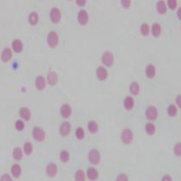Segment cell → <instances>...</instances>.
<instances>
[{
    "instance_id": "1",
    "label": "cell",
    "mask_w": 181,
    "mask_h": 181,
    "mask_svg": "<svg viewBox=\"0 0 181 181\" xmlns=\"http://www.w3.org/2000/svg\"><path fill=\"white\" fill-rule=\"evenodd\" d=\"M88 159L92 165H97L101 161V154H100L99 151L95 148L90 150L89 155H88Z\"/></svg>"
},
{
    "instance_id": "2",
    "label": "cell",
    "mask_w": 181,
    "mask_h": 181,
    "mask_svg": "<svg viewBox=\"0 0 181 181\" xmlns=\"http://www.w3.org/2000/svg\"><path fill=\"white\" fill-rule=\"evenodd\" d=\"M121 140L122 142L125 145L130 144L134 139L133 132L130 129H125L121 133Z\"/></svg>"
},
{
    "instance_id": "3",
    "label": "cell",
    "mask_w": 181,
    "mask_h": 181,
    "mask_svg": "<svg viewBox=\"0 0 181 181\" xmlns=\"http://www.w3.org/2000/svg\"><path fill=\"white\" fill-rule=\"evenodd\" d=\"M32 137L37 141L42 142V141L45 140L46 133L42 128H40V127H35L33 130H32Z\"/></svg>"
},
{
    "instance_id": "4",
    "label": "cell",
    "mask_w": 181,
    "mask_h": 181,
    "mask_svg": "<svg viewBox=\"0 0 181 181\" xmlns=\"http://www.w3.org/2000/svg\"><path fill=\"white\" fill-rule=\"evenodd\" d=\"M59 42V36L55 31H51L48 34V43L51 47H55Z\"/></svg>"
},
{
    "instance_id": "5",
    "label": "cell",
    "mask_w": 181,
    "mask_h": 181,
    "mask_svg": "<svg viewBox=\"0 0 181 181\" xmlns=\"http://www.w3.org/2000/svg\"><path fill=\"white\" fill-rule=\"evenodd\" d=\"M102 62L104 63V65L108 66H110L113 65V53H111L110 51H105L102 54Z\"/></svg>"
},
{
    "instance_id": "6",
    "label": "cell",
    "mask_w": 181,
    "mask_h": 181,
    "mask_svg": "<svg viewBox=\"0 0 181 181\" xmlns=\"http://www.w3.org/2000/svg\"><path fill=\"white\" fill-rule=\"evenodd\" d=\"M146 115H147V118L149 120H155L156 118H158V110L153 106H149L147 108V111H146Z\"/></svg>"
},
{
    "instance_id": "7",
    "label": "cell",
    "mask_w": 181,
    "mask_h": 181,
    "mask_svg": "<svg viewBox=\"0 0 181 181\" xmlns=\"http://www.w3.org/2000/svg\"><path fill=\"white\" fill-rule=\"evenodd\" d=\"M71 131V125L70 123L67 122V121H65L63 122L61 125L59 126V133L62 136H67V135L70 133Z\"/></svg>"
},
{
    "instance_id": "8",
    "label": "cell",
    "mask_w": 181,
    "mask_h": 181,
    "mask_svg": "<svg viewBox=\"0 0 181 181\" xmlns=\"http://www.w3.org/2000/svg\"><path fill=\"white\" fill-rule=\"evenodd\" d=\"M86 176L87 178L91 181L96 180L98 178V176H99V173H98V171L93 167H90L87 168V171H86Z\"/></svg>"
},
{
    "instance_id": "9",
    "label": "cell",
    "mask_w": 181,
    "mask_h": 181,
    "mask_svg": "<svg viewBox=\"0 0 181 181\" xmlns=\"http://www.w3.org/2000/svg\"><path fill=\"white\" fill-rule=\"evenodd\" d=\"M46 173L49 177H51V178L54 177L58 173V167H57L56 164L54 163V162L48 164L46 167Z\"/></svg>"
},
{
    "instance_id": "10",
    "label": "cell",
    "mask_w": 181,
    "mask_h": 181,
    "mask_svg": "<svg viewBox=\"0 0 181 181\" xmlns=\"http://www.w3.org/2000/svg\"><path fill=\"white\" fill-rule=\"evenodd\" d=\"M88 19H89V15H88L87 11L85 9H80L78 13V20L80 23L85 25L87 23Z\"/></svg>"
},
{
    "instance_id": "11",
    "label": "cell",
    "mask_w": 181,
    "mask_h": 181,
    "mask_svg": "<svg viewBox=\"0 0 181 181\" xmlns=\"http://www.w3.org/2000/svg\"><path fill=\"white\" fill-rule=\"evenodd\" d=\"M50 18L54 22H59L61 18V12L57 7H54L50 11Z\"/></svg>"
},
{
    "instance_id": "12",
    "label": "cell",
    "mask_w": 181,
    "mask_h": 181,
    "mask_svg": "<svg viewBox=\"0 0 181 181\" xmlns=\"http://www.w3.org/2000/svg\"><path fill=\"white\" fill-rule=\"evenodd\" d=\"M71 112H72V109H71V107L69 104L62 105V107L60 108V113H61L63 118H69L71 115Z\"/></svg>"
},
{
    "instance_id": "13",
    "label": "cell",
    "mask_w": 181,
    "mask_h": 181,
    "mask_svg": "<svg viewBox=\"0 0 181 181\" xmlns=\"http://www.w3.org/2000/svg\"><path fill=\"white\" fill-rule=\"evenodd\" d=\"M96 73L97 78L101 79V80H104V79H106L107 77H108V71L106 70V68H104V67L102 66H99L96 68Z\"/></svg>"
},
{
    "instance_id": "14",
    "label": "cell",
    "mask_w": 181,
    "mask_h": 181,
    "mask_svg": "<svg viewBox=\"0 0 181 181\" xmlns=\"http://www.w3.org/2000/svg\"><path fill=\"white\" fill-rule=\"evenodd\" d=\"M36 87L40 90H43L46 86V80L43 76H37L35 80Z\"/></svg>"
},
{
    "instance_id": "15",
    "label": "cell",
    "mask_w": 181,
    "mask_h": 181,
    "mask_svg": "<svg viewBox=\"0 0 181 181\" xmlns=\"http://www.w3.org/2000/svg\"><path fill=\"white\" fill-rule=\"evenodd\" d=\"M20 116L23 119H25V120L28 121L30 118H31V111L29 110L28 107H20Z\"/></svg>"
},
{
    "instance_id": "16",
    "label": "cell",
    "mask_w": 181,
    "mask_h": 181,
    "mask_svg": "<svg viewBox=\"0 0 181 181\" xmlns=\"http://www.w3.org/2000/svg\"><path fill=\"white\" fill-rule=\"evenodd\" d=\"M48 82L51 85H54V84H57V82H58V74H57L56 72H53V71L48 72Z\"/></svg>"
},
{
    "instance_id": "17",
    "label": "cell",
    "mask_w": 181,
    "mask_h": 181,
    "mask_svg": "<svg viewBox=\"0 0 181 181\" xmlns=\"http://www.w3.org/2000/svg\"><path fill=\"white\" fill-rule=\"evenodd\" d=\"M11 173L14 178H19L21 174V167L19 164H14L11 167Z\"/></svg>"
},
{
    "instance_id": "18",
    "label": "cell",
    "mask_w": 181,
    "mask_h": 181,
    "mask_svg": "<svg viewBox=\"0 0 181 181\" xmlns=\"http://www.w3.org/2000/svg\"><path fill=\"white\" fill-rule=\"evenodd\" d=\"M11 57H12L11 49H9V48H5V49L3 50V52H2V54H1V58H2L3 61L6 62V61H8V60H10V58Z\"/></svg>"
},
{
    "instance_id": "19",
    "label": "cell",
    "mask_w": 181,
    "mask_h": 181,
    "mask_svg": "<svg viewBox=\"0 0 181 181\" xmlns=\"http://www.w3.org/2000/svg\"><path fill=\"white\" fill-rule=\"evenodd\" d=\"M87 128L88 130H89L91 134H95V133L97 132V130H98V124L96 123V121L90 120L88 122Z\"/></svg>"
},
{
    "instance_id": "20",
    "label": "cell",
    "mask_w": 181,
    "mask_h": 181,
    "mask_svg": "<svg viewBox=\"0 0 181 181\" xmlns=\"http://www.w3.org/2000/svg\"><path fill=\"white\" fill-rule=\"evenodd\" d=\"M12 48L14 49V50L15 52H20L23 49V43L20 40V39H14L13 42H12Z\"/></svg>"
},
{
    "instance_id": "21",
    "label": "cell",
    "mask_w": 181,
    "mask_h": 181,
    "mask_svg": "<svg viewBox=\"0 0 181 181\" xmlns=\"http://www.w3.org/2000/svg\"><path fill=\"white\" fill-rule=\"evenodd\" d=\"M146 74L148 78H153L156 74V67L153 64H149L146 68Z\"/></svg>"
},
{
    "instance_id": "22",
    "label": "cell",
    "mask_w": 181,
    "mask_h": 181,
    "mask_svg": "<svg viewBox=\"0 0 181 181\" xmlns=\"http://www.w3.org/2000/svg\"><path fill=\"white\" fill-rule=\"evenodd\" d=\"M75 181H85V172L82 169H78L75 173Z\"/></svg>"
},
{
    "instance_id": "23",
    "label": "cell",
    "mask_w": 181,
    "mask_h": 181,
    "mask_svg": "<svg viewBox=\"0 0 181 181\" xmlns=\"http://www.w3.org/2000/svg\"><path fill=\"white\" fill-rule=\"evenodd\" d=\"M29 22L31 24V25H35L38 22V14H37L36 11H32L30 13L28 16Z\"/></svg>"
},
{
    "instance_id": "24",
    "label": "cell",
    "mask_w": 181,
    "mask_h": 181,
    "mask_svg": "<svg viewBox=\"0 0 181 181\" xmlns=\"http://www.w3.org/2000/svg\"><path fill=\"white\" fill-rule=\"evenodd\" d=\"M13 156L15 160H17V161H20L22 159L23 156V152H22V150L20 149V147H15L13 151Z\"/></svg>"
},
{
    "instance_id": "25",
    "label": "cell",
    "mask_w": 181,
    "mask_h": 181,
    "mask_svg": "<svg viewBox=\"0 0 181 181\" xmlns=\"http://www.w3.org/2000/svg\"><path fill=\"white\" fill-rule=\"evenodd\" d=\"M124 106L126 109L130 110L134 106V99L131 96H127L124 101Z\"/></svg>"
},
{
    "instance_id": "26",
    "label": "cell",
    "mask_w": 181,
    "mask_h": 181,
    "mask_svg": "<svg viewBox=\"0 0 181 181\" xmlns=\"http://www.w3.org/2000/svg\"><path fill=\"white\" fill-rule=\"evenodd\" d=\"M157 9L159 13H165L166 10H167V7H166V3L164 2L163 0H160L157 3Z\"/></svg>"
},
{
    "instance_id": "27",
    "label": "cell",
    "mask_w": 181,
    "mask_h": 181,
    "mask_svg": "<svg viewBox=\"0 0 181 181\" xmlns=\"http://www.w3.org/2000/svg\"><path fill=\"white\" fill-rule=\"evenodd\" d=\"M152 32L153 34L156 37H158L161 33V26L158 23H153V26H152Z\"/></svg>"
},
{
    "instance_id": "28",
    "label": "cell",
    "mask_w": 181,
    "mask_h": 181,
    "mask_svg": "<svg viewBox=\"0 0 181 181\" xmlns=\"http://www.w3.org/2000/svg\"><path fill=\"white\" fill-rule=\"evenodd\" d=\"M145 129H146V132L149 135H153L156 131L155 125L153 123H147L146 124V127H145Z\"/></svg>"
},
{
    "instance_id": "29",
    "label": "cell",
    "mask_w": 181,
    "mask_h": 181,
    "mask_svg": "<svg viewBox=\"0 0 181 181\" xmlns=\"http://www.w3.org/2000/svg\"><path fill=\"white\" fill-rule=\"evenodd\" d=\"M24 151L26 153V155L29 156L31 155L32 151H33V146H32V144L31 142H26L24 144Z\"/></svg>"
},
{
    "instance_id": "30",
    "label": "cell",
    "mask_w": 181,
    "mask_h": 181,
    "mask_svg": "<svg viewBox=\"0 0 181 181\" xmlns=\"http://www.w3.org/2000/svg\"><path fill=\"white\" fill-rule=\"evenodd\" d=\"M59 157L60 160H61L63 162H67L70 160V153H69L67 151L64 150V151H62L60 152Z\"/></svg>"
},
{
    "instance_id": "31",
    "label": "cell",
    "mask_w": 181,
    "mask_h": 181,
    "mask_svg": "<svg viewBox=\"0 0 181 181\" xmlns=\"http://www.w3.org/2000/svg\"><path fill=\"white\" fill-rule=\"evenodd\" d=\"M130 92L132 93L133 95H137L140 91V87H139V84L136 83V82H133L132 84H130Z\"/></svg>"
},
{
    "instance_id": "32",
    "label": "cell",
    "mask_w": 181,
    "mask_h": 181,
    "mask_svg": "<svg viewBox=\"0 0 181 181\" xmlns=\"http://www.w3.org/2000/svg\"><path fill=\"white\" fill-rule=\"evenodd\" d=\"M168 113L171 117H173L177 114V107L173 104H170L168 107Z\"/></svg>"
},
{
    "instance_id": "33",
    "label": "cell",
    "mask_w": 181,
    "mask_h": 181,
    "mask_svg": "<svg viewBox=\"0 0 181 181\" xmlns=\"http://www.w3.org/2000/svg\"><path fill=\"white\" fill-rule=\"evenodd\" d=\"M75 136H76V138L79 139V140H82V139L84 138V136H85V131L83 129V128H81V127L77 128L76 130H75Z\"/></svg>"
},
{
    "instance_id": "34",
    "label": "cell",
    "mask_w": 181,
    "mask_h": 181,
    "mask_svg": "<svg viewBox=\"0 0 181 181\" xmlns=\"http://www.w3.org/2000/svg\"><path fill=\"white\" fill-rule=\"evenodd\" d=\"M149 30H150V27H149V25L147 23H142V26H141V32L143 35H147L149 33Z\"/></svg>"
},
{
    "instance_id": "35",
    "label": "cell",
    "mask_w": 181,
    "mask_h": 181,
    "mask_svg": "<svg viewBox=\"0 0 181 181\" xmlns=\"http://www.w3.org/2000/svg\"><path fill=\"white\" fill-rule=\"evenodd\" d=\"M173 152L177 156H181V143H177L173 147Z\"/></svg>"
},
{
    "instance_id": "36",
    "label": "cell",
    "mask_w": 181,
    "mask_h": 181,
    "mask_svg": "<svg viewBox=\"0 0 181 181\" xmlns=\"http://www.w3.org/2000/svg\"><path fill=\"white\" fill-rule=\"evenodd\" d=\"M15 128H16V129L19 130V131H21V130L24 129V128H25L24 122H23L22 120L16 121V123H15Z\"/></svg>"
},
{
    "instance_id": "37",
    "label": "cell",
    "mask_w": 181,
    "mask_h": 181,
    "mask_svg": "<svg viewBox=\"0 0 181 181\" xmlns=\"http://www.w3.org/2000/svg\"><path fill=\"white\" fill-rule=\"evenodd\" d=\"M116 181H129V178L125 173H119V175L117 176Z\"/></svg>"
},
{
    "instance_id": "38",
    "label": "cell",
    "mask_w": 181,
    "mask_h": 181,
    "mask_svg": "<svg viewBox=\"0 0 181 181\" xmlns=\"http://www.w3.org/2000/svg\"><path fill=\"white\" fill-rule=\"evenodd\" d=\"M168 5L170 9H175L177 6V1L176 0H168Z\"/></svg>"
},
{
    "instance_id": "39",
    "label": "cell",
    "mask_w": 181,
    "mask_h": 181,
    "mask_svg": "<svg viewBox=\"0 0 181 181\" xmlns=\"http://www.w3.org/2000/svg\"><path fill=\"white\" fill-rule=\"evenodd\" d=\"M0 181H13V179H12V178L10 177L9 174H8V173H4V174H3V175L1 176Z\"/></svg>"
},
{
    "instance_id": "40",
    "label": "cell",
    "mask_w": 181,
    "mask_h": 181,
    "mask_svg": "<svg viewBox=\"0 0 181 181\" xmlns=\"http://www.w3.org/2000/svg\"><path fill=\"white\" fill-rule=\"evenodd\" d=\"M121 3L124 5V7H125V8H128L129 6H130V0H122L121 1Z\"/></svg>"
},
{
    "instance_id": "41",
    "label": "cell",
    "mask_w": 181,
    "mask_h": 181,
    "mask_svg": "<svg viewBox=\"0 0 181 181\" xmlns=\"http://www.w3.org/2000/svg\"><path fill=\"white\" fill-rule=\"evenodd\" d=\"M162 181H172L171 176L169 174H165V175L162 178Z\"/></svg>"
},
{
    "instance_id": "42",
    "label": "cell",
    "mask_w": 181,
    "mask_h": 181,
    "mask_svg": "<svg viewBox=\"0 0 181 181\" xmlns=\"http://www.w3.org/2000/svg\"><path fill=\"white\" fill-rule=\"evenodd\" d=\"M176 104L178 105V107L181 108V95H178L177 97H176Z\"/></svg>"
},
{
    "instance_id": "43",
    "label": "cell",
    "mask_w": 181,
    "mask_h": 181,
    "mask_svg": "<svg viewBox=\"0 0 181 181\" xmlns=\"http://www.w3.org/2000/svg\"><path fill=\"white\" fill-rule=\"evenodd\" d=\"M76 3L79 5H84L85 3V0H76Z\"/></svg>"
},
{
    "instance_id": "44",
    "label": "cell",
    "mask_w": 181,
    "mask_h": 181,
    "mask_svg": "<svg viewBox=\"0 0 181 181\" xmlns=\"http://www.w3.org/2000/svg\"><path fill=\"white\" fill-rule=\"evenodd\" d=\"M177 14H178V16L179 19H181V7L180 8H178V11H177Z\"/></svg>"
}]
</instances>
